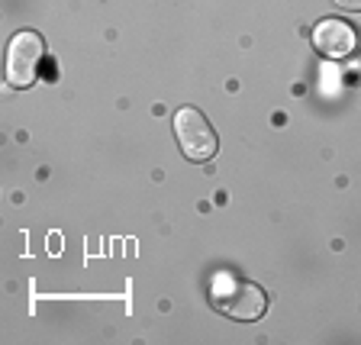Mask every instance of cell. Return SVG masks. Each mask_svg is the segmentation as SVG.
Listing matches in <instances>:
<instances>
[{
  "instance_id": "7a4b0ae2",
  "label": "cell",
  "mask_w": 361,
  "mask_h": 345,
  "mask_svg": "<svg viewBox=\"0 0 361 345\" xmlns=\"http://www.w3.org/2000/svg\"><path fill=\"white\" fill-rule=\"evenodd\" d=\"M45 59V42L39 32L23 30L7 45V84L26 90L39 81V65Z\"/></svg>"
},
{
  "instance_id": "3957f363",
  "label": "cell",
  "mask_w": 361,
  "mask_h": 345,
  "mask_svg": "<svg viewBox=\"0 0 361 345\" xmlns=\"http://www.w3.org/2000/svg\"><path fill=\"white\" fill-rule=\"evenodd\" d=\"M174 135H178L180 152H184L190 162H210L219 149L216 129H213L210 120H207L200 110H194V107H184V110L174 113Z\"/></svg>"
},
{
  "instance_id": "5b68a950",
  "label": "cell",
  "mask_w": 361,
  "mask_h": 345,
  "mask_svg": "<svg viewBox=\"0 0 361 345\" xmlns=\"http://www.w3.org/2000/svg\"><path fill=\"white\" fill-rule=\"evenodd\" d=\"M332 4L342 10H352V13H361V0H332Z\"/></svg>"
},
{
  "instance_id": "6da1fadb",
  "label": "cell",
  "mask_w": 361,
  "mask_h": 345,
  "mask_svg": "<svg viewBox=\"0 0 361 345\" xmlns=\"http://www.w3.org/2000/svg\"><path fill=\"white\" fill-rule=\"evenodd\" d=\"M213 303L223 310L226 316L242 320V323H252V320H262L264 310H268V297L258 284L252 281H239V278H223L213 284Z\"/></svg>"
},
{
  "instance_id": "277c9868",
  "label": "cell",
  "mask_w": 361,
  "mask_h": 345,
  "mask_svg": "<svg viewBox=\"0 0 361 345\" xmlns=\"http://www.w3.org/2000/svg\"><path fill=\"white\" fill-rule=\"evenodd\" d=\"M313 49L323 59L342 61L358 52V32L345 20H319L313 26Z\"/></svg>"
}]
</instances>
